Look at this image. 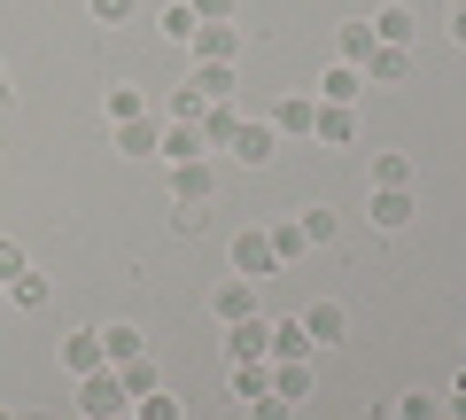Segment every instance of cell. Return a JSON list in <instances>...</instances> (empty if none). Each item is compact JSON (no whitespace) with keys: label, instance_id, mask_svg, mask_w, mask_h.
I'll return each instance as SVG.
<instances>
[{"label":"cell","instance_id":"74e56055","mask_svg":"<svg viewBox=\"0 0 466 420\" xmlns=\"http://www.w3.org/2000/svg\"><path fill=\"white\" fill-rule=\"evenodd\" d=\"M195 8V24H233V0H187Z\"/></svg>","mask_w":466,"mask_h":420},{"label":"cell","instance_id":"3957f363","mask_svg":"<svg viewBox=\"0 0 466 420\" xmlns=\"http://www.w3.org/2000/svg\"><path fill=\"white\" fill-rule=\"evenodd\" d=\"M272 351V320L257 312V320H233L226 327V366H257V358Z\"/></svg>","mask_w":466,"mask_h":420},{"label":"cell","instance_id":"1f68e13d","mask_svg":"<svg viewBox=\"0 0 466 420\" xmlns=\"http://www.w3.org/2000/svg\"><path fill=\"white\" fill-rule=\"evenodd\" d=\"M296 226H303L311 250H319V241H334V210H319V202H311V210H296Z\"/></svg>","mask_w":466,"mask_h":420},{"label":"cell","instance_id":"f6af8a7d","mask_svg":"<svg viewBox=\"0 0 466 420\" xmlns=\"http://www.w3.org/2000/svg\"><path fill=\"white\" fill-rule=\"evenodd\" d=\"M459 8H466V0H459Z\"/></svg>","mask_w":466,"mask_h":420},{"label":"cell","instance_id":"8d00e7d4","mask_svg":"<svg viewBox=\"0 0 466 420\" xmlns=\"http://www.w3.org/2000/svg\"><path fill=\"white\" fill-rule=\"evenodd\" d=\"M16 272H32V265H24V241H0V288L16 281Z\"/></svg>","mask_w":466,"mask_h":420},{"label":"cell","instance_id":"f35d334b","mask_svg":"<svg viewBox=\"0 0 466 420\" xmlns=\"http://www.w3.org/2000/svg\"><path fill=\"white\" fill-rule=\"evenodd\" d=\"M443 405H451V413L466 420V374H459V382H451V397H443Z\"/></svg>","mask_w":466,"mask_h":420},{"label":"cell","instance_id":"484cf974","mask_svg":"<svg viewBox=\"0 0 466 420\" xmlns=\"http://www.w3.org/2000/svg\"><path fill=\"white\" fill-rule=\"evenodd\" d=\"M233 125H241V109H233V101H210V109H202V140H218V149L233 140Z\"/></svg>","mask_w":466,"mask_h":420},{"label":"cell","instance_id":"7402d4cb","mask_svg":"<svg viewBox=\"0 0 466 420\" xmlns=\"http://www.w3.org/2000/svg\"><path fill=\"white\" fill-rule=\"evenodd\" d=\"M265 358H311V335H303V320H272V351Z\"/></svg>","mask_w":466,"mask_h":420},{"label":"cell","instance_id":"60d3db41","mask_svg":"<svg viewBox=\"0 0 466 420\" xmlns=\"http://www.w3.org/2000/svg\"><path fill=\"white\" fill-rule=\"evenodd\" d=\"M0 101H8V63H0Z\"/></svg>","mask_w":466,"mask_h":420},{"label":"cell","instance_id":"ac0fdd59","mask_svg":"<svg viewBox=\"0 0 466 420\" xmlns=\"http://www.w3.org/2000/svg\"><path fill=\"white\" fill-rule=\"evenodd\" d=\"M311 140L342 149V140H358V118H350V109H334V101H319V118H311Z\"/></svg>","mask_w":466,"mask_h":420},{"label":"cell","instance_id":"ab89813d","mask_svg":"<svg viewBox=\"0 0 466 420\" xmlns=\"http://www.w3.org/2000/svg\"><path fill=\"white\" fill-rule=\"evenodd\" d=\"M451 39H459V47H466V8H459V16H451Z\"/></svg>","mask_w":466,"mask_h":420},{"label":"cell","instance_id":"9a60e30c","mask_svg":"<svg viewBox=\"0 0 466 420\" xmlns=\"http://www.w3.org/2000/svg\"><path fill=\"white\" fill-rule=\"evenodd\" d=\"M272 397H288V405L311 397V358H272Z\"/></svg>","mask_w":466,"mask_h":420},{"label":"cell","instance_id":"4dcf8cb0","mask_svg":"<svg viewBox=\"0 0 466 420\" xmlns=\"http://www.w3.org/2000/svg\"><path fill=\"white\" fill-rule=\"evenodd\" d=\"M8 303H24V312H39V303H47V281H39V272H16V281H8Z\"/></svg>","mask_w":466,"mask_h":420},{"label":"cell","instance_id":"f1b7e54d","mask_svg":"<svg viewBox=\"0 0 466 420\" xmlns=\"http://www.w3.org/2000/svg\"><path fill=\"white\" fill-rule=\"evenodd\" d=\"M133 420H179V397L171 389H148V397H133Z\"/></svg>","mask_w":466,"mask_h":420},{"label":"cell","instance_id":"ee69618b","mask_svg":"<svg viewBox=\"0 0 466 420\" xmlns=\"http://www.w3.org/2000/svg\"><path fill=\"white\" fill-rule=\"evenodd\" d=\"M0 303H8V288H0Z\"/></svg>","mask_w":466,"mask_h":420},{"label":"cell","instance_id":"277c9868","mask_svg":"<svg viewBox=\"0 0 466 420\" xmlns=\"http://www.w3.org/2000/svg\"><path fill=\"white\" fill-rule=\"evenodd\" d=\"M78 405H86L94 420H109V413H133V397H125V382H116V366L86 374V382H78Z\"/></svg>","mask_w":466,"mask_h":420},{"label":"cell","instance_id":"d4e9b609","mask_svg":"<svg viewBox=\"0 0 466 420\" xmlns=\"http://www.w3.org/2000/svg\"><path fill=\"white\" fill-rule=\"evenodd\" d=\"M101 109H109V125H133V118H148V101H140L133 86H109V94H101Z\"/></svg>","mask_w":466,"mask_h":420},{"label":"cell","instance_id":"cb8c5ba5","mask_svg":"<svg viewBox=\"0 0 466 420\" xmlns=\"http://www.w3.org/2000/svg\"><path fill=\"white\" fill-rule=\"evenodd\" d=\"M156 140H164V125H148V118L116 125V149H125V156H156Z\"/></svg>","mask_w":466,"mask_h":420},{"label":"cell","instance_id":"7bdbcfd3","mask_svg":"<svg viewBox=\"0 0 466 420\" xmlns=\"http://www.w3.org/2000/svg\"><path fill=\"white\" fill-rule=\"evenodd\" d=\"M109 420H133V413H109Z\"/></svg>","mask_w":466,"mask_h":420},{"label":"cell","instance_id":"b9f144b4","mask_svg":"<svg viewBox=\"0 0 466 420\" xmlns=\"http://www.w3.org/2000/svg\"><path fill=\"white\" fill-rule=\"evenodd\" d=\"M0 420H16V413H8V405H0Z\"/></svg>","mask_w":466,"mask_h":420},{"label":"cell","instance_id":"d6a6232c","mask_svg":"<svg viewBox=\"0 0 466 420\" xmlns=\"http://www.w3.org/2000/svg\"><path fill=\"white\" fill-rule=\"evenodd\" d=\"M373 187H412V164L404 156H373Z\"/></svg>","mask_w":466,"mask_h":420},{"label":"cell","instance_id":"5b68a950","mask_svg":"<svg viewBox=\"0 0 466 420\" xmlns=\"http://www.w3.org/2000/svg\"><path fill=\"white\" fill-rule=\"evenodd\" d=\"M226 149L241 156L249 171H257V164H272V156H280V133H272L265 118H241V125H233V140H226Z\"/></svg>","mask_w":466,"mask_h":420},{"label":"cell","instance_id":"9c48e42d","mask_svg":"<svg viewBox=\"0 0 466 420\" xmlns=\"http://www.w3.org/2000/svg\"><path fill=\"white\" fill-rule=\"evenodd\" d=\"M366 219L381 226V234H397V226H412V187H373Z\"/></svg>","mask_w":466,"mask_h":420},{"label":"cell","instance_id":"5bb4252c","mask_svg":"<svg viewBox=\"0 0 466 420\" xmlns=\"http://www.w3.org/2000/svg\"><path fill=\"white\" fill-rule=\"evenodd\" d=\"M156 156H164V164H195V156H210V140H202V125H164Z\"/></svg>","mask_w":466,"mask_h":420},{"label":"cell","instance_id":"603a6c76","mask_svg":"<svg viewBox=\"0 0 466 420\" xmlns=\"http://www.w3.org/2000/svg\"><path fill=\"white\" fill-rule=\"evenodd\" d=\"M116 382H125V397H148V389H164V374H156V358L140 351L133 366H116Z\"/></svg>","mask_w":466,"mask_h":420},{"label":"cell","instance_id":"52a82bcc","mask_svg":"<svg viewBox=\"0 0 466 420\" xmlns=\"http://www.w3.org/2000/svg\"><path fill=\"white\" fill-rule=\"evenodd\" d=\"M296 320H303V335H311V351H319V343H342V335H350V312H342V303H334V296L303 303Z\"/></svg>","mask_w":466,"mask_h":420},{"label":"cell","instance_id":"e0dca14e","mask_svg":"<svg viewBox=\"0 0 466 420\" xmlns=\"http://www.w3.org/2000/svg\"><path fill=\"white\" fill-rule=\"evenodd\" d=\"M412 32H420V16H412V8H397V0L373 16V39H381V47H412Z\"/></svg>","mask_w":466,"mask_h":420},{"label":"cell","instance_id":"8fae6325","mask_svg":"<svg viewBox=\"0 0 466 420\" xmlns=\"http://www.w3.org/2000/svg\"><path fill=\"white\" fill-rule=\"evenodd\" d=\"M373 47H381V39H373V16H350L342 32H334V63H350V70H366Z\"/></svg>","mask_w":466,"mask_h":420},{"label":"cell","instance_id":"7c38bea8","mask_svg":"<svg viewBox=\"0 0 466 420\" xmlns=\"http://www.w3.org/2000/svg\"><path fill=\"white\" fill-rule=\"evenodd\" d=\"M311 118H319V101L311 94H288V101H272V133H280V140H303V133H311Z\"/></svg>","mask_w":466,"mask_h":420},{"label":"cell","instance_id":"d6986e66","mask_svg":"<svg viewBox=\"0 0 466 420\" xmlns=\"http://www.w3.org/2000/svg\"><path fill=\"white\" fill-rule=\"evenodd\" d=\"M140 351H148V335H140V327H101V358H109V366H133Z\"/></svg>","mask_w":466,"mask_h":420},{"label":"cell","instance_id":"836d02e7","mask_svg":"<svg viewBox=\"0 0 466 420\" xmlns=\"http://www.w3.org/2000/svg\"><path fill=\"white\" fill-rule=\"evenodd\" d=\"M397 420H435V389H404V397H397Z\"/></svg>","mask_w":466,"mask_h":420},{"label":"cell","instance_id":"ba28073f","mask_svg":"<svg viewBox=\"0 0 466 420\" xmlns=\"http://www.w3.org/2000/svg\"><path fill=\"white\" fill-rule=\"evenodd\" d=\"M358 94H366V70H350V63H327L319 86H311V101H334V109H350Z\"/></svg>","mask_w":466,"mask_h":420},{"label":"cell","instance_id":"4fadbf2b","mask_svg":"<svg viewBox=\"0 0 466 420\" xmlns=\"http://www.w3.org/2000/svg\"><path fill=\"white\" fill-rule=\"evenodd\" d=\"M187 47H195V63H233V55H241V32H233V24H195Z\"/></svg>","mask_w":466,"mask_h":420},{"label":"cell","instance_id":"ffe728a7","mask_svg":"<svg viewBox=\"0 0 466 420\" xmlns=\"http://www.w3.org/2000/svg\"><path fill=\"white\" fill-rule=\"evenodd\" d=\"M226 389H233L241 405L265 397V389H272V358H257V366H226Z\"/></svg>","mask_w":466,"mask_h":420},{"label":"cell","instance_id":"30bf717a","mask_svg":"<svg viewBox=\"0 0 466 420\" xmlns=\"http://www.w3.org/2000/svg\"><path fill=\"white\" fill-rule=\"evenodd\" d=\"M109 366V358H101V327H78V335H63V374H101Z\"/></svg>","mask_w":466,"mask_h":420},{"label":"cell","instance_id":"2e32d148","mask_svg":"<svg viewBox=\"0 0 466 420\" xmlns=\"http://www.w3.org/2000/svg\"><path fill=\"white\" fill-rule=\"evenodd\" d=\"M404 70H412V47H373L366 55V86H404Z\"/></svg>","mask_w":466,"mask_h":420},{"label":"cell","instance_id":"f546056e","mask_svg":"<svg viewBox=\"0 0 466 420\" xmlns=\"http://www.w3.org/2000/svg\"><path fill=\"white\" fill-rule=\"evenodd\" d=\"M156 32H164V39H179V47H187V39H195V8H187V0H171Z\"/></svg>","mask_w":466,"mask_h":420},{"label":"cell","instance_id":"7a4b0ae2","mask_svg":"<svg viewBox=\"0 0 466 420\" xmlns=\"http://www.w3.org/2000/svg\"><path fill=\"white\" fill-rule=\"evenodd\" d=\"M233 272H241V281H272V272H280V257H272V234H265V226L233 234Z\"/></svg>","mask_w":466,"mask_h":420},{"label":"cell","instance_id":"d590c367","mask_svg":"<svg viewBox=\"0 0 466 420\" xmlns=\"http://www.w3.org/2000/svg\"><path fill=\"white\" fill-rule=\"evenodd\" d=\"M86 8H94V24H133L140 0H86Z\"/></svg>","mask_w":466,"mask_h":420},{"label":"cell","instance_id":"4316f807","mask_svg":"<svg viewBox=\"0 0 466 420\" xmlns=\"http://www.w3.org/2000/svg\"><path fill=\"white\" fill-rule=\"evenodd\" d=\"M202 109H210V101H202L195 86H179V94L164 101V125H202Z\"/></svg>","mask_w":466,"mask_h":420},{"label":"cell","instance_id":"44dd1931","mask_svg":"<svg viewBox=\"0 0 466 420\" xmlns=\"http://www.w3.org/2000/svg\"><path fill=\"white\" fill-rule=\"evenodd\" d=\"M187 86H195L202 101H233V63H195V78H187Z\"/></svg>","mask_w":466,"mask_h":420},{"label":"cell","instance_id":"e575fe53","mask_svg":"<svg viewBox=\"0 0 466 420\" xmlns=\"http://www.w3.org/2000/svg\"><path fill=\"white\" fill-rule=\"evenodd\" d=\"M241 413H249V420H288V413H296V405H288V397H272V389H265V397H249V405H241Z\"/></svg>","mask_w":466,"mask_h":420},{"label":"cell","instance_id":"83f0119b","mask_svg":"<svg viewBox=\"0 0 466 420\" xmlns=\"http://www.w3.org/2000/svg\"><path fill=\"white\" fill-rule=\"evenodd\" d=\"M265 234H272V257H280V265H296V257L311 250V241H303V226H296V219H280V226H265Z\"/></svg>","mask_w":466,"mask_h":420},{"label":"cell","instance_id":"6da1fadb","mask_svg":"<svg viewBox=\"0 0 466 420\" xmlns=\"http://www.w3.org/2000/svg\"><path fill=\"white\" fill-rule=\"evenodd\" d=\"M218 195V171H210V156H195V164H171V226L179 234H195L202 226V202Z\"/></svg>","mask_w":466,"mask_h":420},{"label":"cell","instance_id":"8992f818","mask_svg":"<svg viewBox=\"0 0 466 420\" xmlns=\"http://www.w3.org/2000/svg\"><path fill=\"white\" fill-rule=\"evenodd\" d=\"M210 312H218V327L257 320V281H241V272H233V281H218V288H210Z\"/></svg>","mask_w":466,"mask_h":420}]
</instances>
